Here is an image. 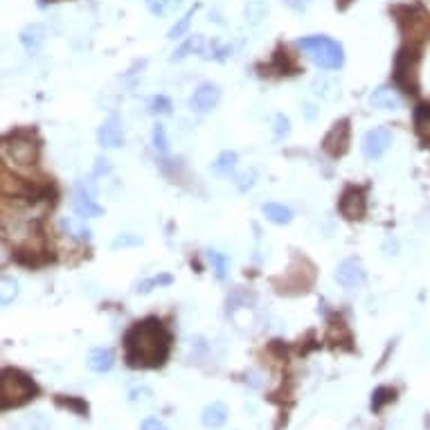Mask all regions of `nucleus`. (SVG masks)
Instances as JSON below:
<instances>
[{"label":"nucleus","instance_id":"e433bc0d","mask_svg":"<svg viewBox=\"0 0 430 430\" xmlns=\"http://www.w3.org/2000/svg\"><path fill=\"white\" fill-rule=\"evenodd\" d=\"M286 5L295 12H304L309 7V0H286Z\"/></svg>","mask_w":430,"mask_h":430},{"label":"nucleus","instance_id":"ddd939ff","mask_svg":"<svg viewBox=\"0 0 430 430\" xmlns=\"http://www.w3.org/2000/svg\"><path fill=\"white\" fill-rule=\"evenodd\" d=\"M370 106L378 111H399L403 106V100L396 88L392 86H378L370 95Z\"/></svg>","mask_w":430,"mask_h":430},{"label":"nucleus","instance_id":"423d86ee","mask_svg":"<svg viewBox=\"0 0 430 430\" xmlns=\"http://www.w3.org/2000/svg\"><path fill=\"white\" fill-rule=\"evenodd\" d=\"M392 147V131L387 126H376L370 128L367 133L363 135L361 149L363 156L367 160H378L385 156V151Z\"/></svg>","mask_w":430,"mask_h":430},{"label":"nucleus","instance_id":"bb28decb","mask_svg":"<svg viewBox=\"0 0 430 430\" xmlns=\"http://www.w3.org/2000/svg\"><path fill=\"white\" fill-rule=\"evenodd\" d=\"M266 14H269V5L264 0H253V3L246 5V21L250 25H259L266 19Z\"/></svg>","mask_w":430,"mask_h":430},{"label":"nucleus","instance_id":"6ab92c4d","mask_svg":"<svg viewBox=\"0 0 430 430\" xmlns=\"http://www.w3.org/2000/svg\"><path fill=\"white\" fill-rule=\"evenodd\" d=\"M313 95L324 102H334L340 95V84L331 77H318L313 79Z\"/></svg>","mask_w":430,"mask_h":430},{"label":"nucleus","instance_id":"4be33fe9","mask_svg":"<svg viewBox=\"0 0 430 430\" xmlns=\"http://www.w3.org/2000/svg\"><path fill=\"white\" fill-rule=\"evenodd\" d=\"M147 3V10L158 16V19H165V16H172L178 7L183 5V0H144Z\"/></svg>","mask_w":430,"mask_h":430},{"label":"nucleus","instance_id":"412c9836","mask_svg":"<svg viewBox=\"0 0 430 430\" xmlns=\"http://www.w3.org/2000/svg\"><path fill=\"white\" fill-rule=\"evenodd\" d=\"M201 10V5H194V7H190L188 12H185L181 19H178L176 23H174V27L169 30V34H167V38H172V41H176V38H183L185 34H188L190 32V25H192V19L194 16H196V12Z\"/></svg>","mask_w":430,"mask_h":430},{"label":"nucleus","instance_id":"c756f323","mask_svg":"<svg viewBox=\"0 0 430 430\" xmlns=\"http://www.w3.org/2000/svg\"><path fill=\"white\" fill-rule=\"evenodd\" d=\"M151 140H153V147L160 153H169V135H167V128L165 124H153V131H151Z\"/></svg>","mask_w":430,"mask_h":430},{"label":"nucleus","instance_id":"9d476101","mask_svg":"<svg viewBox=\"0 0 430 430\" xmlns=\"http://www.w3.org/2000/svg\"><path fill=\"white\" fill-rule=\"evenodd\" d=\"M415 52L410 50H401L399 56H396V63H394V81L396 86L405 88L408 93H415V81H410V75H415L417 72V63H415Z\"/></svg>","mask_w":430,"mask_h":430},{"label":"nucleus","instance_id":"f3484780","mask_svg":"<svg viewBox=\"0 0 430 430\" xmlns=\"http://www.w3.org/2000/svg\"><path fill=\"white\" fill-rule=\"evenodd\" d=\"M61 228H63V232L68 234V237L77 239L81 243H88L93 239V230L86 225V218H70V216H66V218H61Z\"/></svg>","mask_w":430,"mask_h":430},{"label":"nucleus","instance_id":"2eb2a0df","mask_svg":"<svg viewBox=\"0 0 430 430\" xmlns=\"http://www.w3.org/2000/svg\"><path fill=\"white\" fill-rule=\"evenodd\" d=\"M21 45L25 47L27 54H36L41 50V45L45 43V27L38 25V23H32L25 30L21 32Z\"/></svg>","mask_w":430,"mask_h":430},{"label":"nucleus","instance_id":"dca6fc26","mask_svg":"<svg viewBox=\"0 0 430 430\" xmlns=\"http://www.w3.org/2000/svg\"><path fill=\"white\" fill-rule=\"evenodd\" d=\"M88 367L97 374H104V372H109L113 365H115V354L109 347H95V350L88 354Z\"/></svg>","mask_w":430,"mask_h":430},{"label":"nucleus","instance_id":"1a4fd4ad","mask_svg":"<svg viewBox=\"0 0 430 430\" xmlns=\"http://www.w3.org/2000/svg\"><path fill=\"white\" fill-rule=\"evenodd\" d=\"M218 102H221V91H218V86L212 84V81H205V84H201L196 91H194L192 100H190V109L194 113H210L212 109H216Z\"/></svg>","mask_w":430,"mask_h":430},{"label":"nucleus","instance_id":"c85d7f7f","mask_svg":"<svg viewBox=\"0 0 430 430\" xmlns=\"http://www.w3.org/2000/svg\"><path fill=\"white\" fill-rule=\"evenodd\" d=\"M144 239L140 234H133V232H124V234H117L115 239L111 241V248L113 250H124V248H135V246H142Z\"/></svg>","mask_w":430,"mask_h":430},{"label":"nucleus","instance_id":"0eeeda50","mask_svg":"<svg viewBox=\"0 0 430 430\" xmlns=\"http://www.w3.org/2000/svg\"><path fill=\"white\" fill-rule=\"evenodd\" d=\"M5 151L10 153L14 162L19 165H34L36 156H38V147L32 142V137H27L25 133H16L12 137L5 140Z\"/></svg>","mask_w":430,"mask_h":430},{"label":"nucleus","instance_id":"f03ea898","mask_svg":"<svg viewBox=\"0 0 430 430\" xmlns=\"http://www.w3.org/2000/svg\"><path fill=\"white\" fill-rule=\"evenodd\" d=\"M297 47L311 56V61L322 70H338L345 63V50L336 38L324 34L302 36L297 41Z\"/></svg>","mask_w":430,"mask_h":430},{"label":"nucleus","instance_id":"f704fd0d","mask_svg":"<svg viewBox=\"0 0 430 430\" xmlns=\"http://www.w3.org/2000/svg\"><path fill=\"white\" fill-rule=\"evenodd\" d=\"M255 178H257V172H255V169H250V172H243V174L239 176V181H241V183H237L239 192H248L250 188H253V185H255Z\"/></svg>","mask_w":430,"mask_h":430},{"label":"nucleus","instance_id":"cd10ccee","mask_svg":"<svg viewBox=\"0 0 430 430\" xmlns=\"http://www.w3.org/2000/svg\"><path fill=\"white\" fill-rule=\"evenodd\" d=\"M172 282H174L172 275H167V273L156 275V278H149V280H144V282L137 284V293L147 295V293H151L153 288H158V286H169Z\"/></svg>","mask_w":430,"mask_h":430},{"label":"nucleus","instance_id":"20e7f679","mask_svg":"<svg viewBox=\"0 0 430 430\" xmlns=\"http://www.w3.org/2000/svg\"><path fill=\"white\" fill-rule=\"evenodd\" d=\"M72 207L79 218H97L104 214V207L95 199V185L79 181L75 185V199H72Z\"/></svg>","mask_w":430,"mask_h":430},{"label":"nucleus","instance_id":"72a5a7b5","mask_svg":"<svg viewBox=\"0 0 430 430\" xmlns=\"http://www.w3.org/2000/svg\"><path fill=\"white\" fill-rule=\"evenodd\" d=\"M128 401L131 403H151L153 394H151V390H147V387H140V390L128 392Z\"/></svg>","mask_w":430,"mask_h":430},{"label":"nucleus","instance_id":"2f4dec72","mask_svg":"<svg viewBox=\"0 0 430 430\" xmlns=\"http://www.w3.org/2000/svg\"><path fill=\"white\" fill-rule=\"evenodd\" d=\"M149 109L153 115H169L172 113V100L167 95H156L149 104Z\"/></svg>","mask_w":430,"mask_h":430},{"label":"nucleus","instance_id":"4468645a","mask_svg":"<svg viewBox=\"0 0 430 430\" xmlns=\"http://www.w3.org/2000/svg\"><path fill=\"white\" fill-rule=\"evenodd\" d=\"M228 405H225L223 401H212L210 405H205V410H203V415H201V421H203V426L205 428H221L225 421H228Z\"/></svg>","mask_w":430,"mask_h":430},{"label":"nucleus","instance_id":"9b49d317","mask_svg":"<svg viewBox=\"0 0 430 430\" xmlns=\"http://www.w3.org/2000/svg\"><path fill=\"white\" fill-rule=\"evenodd\" d=\"M97 142L104 149H120L124 144V131H122V120L117 115H109L97 128Z\"/></svg>","mask_w":430,"mask_h":430},{"label":"nucleus","instance_id":"393cba45","mask_svg":"<svg viewBox=\"0 0 430 430\" xmlns=\"http://www.w3.org/2000/svg\"><path fill=\"white\" fill-rule=\"evenodd\" d=\"M207 259L210 264H212V271L218 280H225L228 278V271H230V257L225 253H218V250H207Z\"/></svg>","mask_w":430,"mask_h":430},{"label":"nucleus","instance_id":"39448f33","mask_svg":"<svg viewBox=\"0 0 430 430\" xmlns=\"http://www.w3.org/2000/svg\"><path fill=\"white\" fill-rule=\"evenodd\" d=\"M334 278L345 291H354V288H361L365 284V280H367V271H365V266L359 257H347L338 264Z\"/></svg>","mask_w":430,"mask_h":430},{"label":"nucleus","instance_id":"5701e85b","mask_svg":"<svg viewBox=\"0 0 430 430\" xmlns=\"http://www.w3.org/2000/svg\"><path fill=\"white\" fill-rule=\"evenodd\" d=\"M16 297H19V280L12 278V275H3V280H0V304L10 306Z\"/></svg>","mask_w":430,"mask_h":430},{"label":"nucleus","instance_id":"473e14b6","mask_svg":"<svg viewBox=\"0 0 430 430\" xmlns=\"http://www.w3.org/2000/svg\"><path fill=\"white\" fill-rule=\"evenodd\" d=\"M273 124H275L273 131H275V137H278V140H282V137H286L291 133V122L284 113H278V115H275Z\"/></svg>","mask_w":430,"mask_h":430},{"label":"nucleus","instance_id":"b1692460","mask_svg":"<svg viewBox=\"0 0 430 430\" xmlns=\"http://www.w3.org/2000/svg\"><path fill=\"white\" fill-rule=\"evenodd\" d=\"M203 47H205V38L199 36V34H194V36H190V38L185 41V43L172 54V61H183L185 56H190V54H194V52H203Z\"/></svg>","mask_w":430,"mask_h":430},{"label":"nucleus","instance_id":"a211bd4d","mask_svg":"<svg viewBox=\"0 0 430 430\" xmlns=\"http://www.w3.org/2000/svg\"><path fill=\"white\" fill-rule=\"evenodd\" d=\"M262 212L266 216V221H271L275 225H288L293 221V210L282 205V203H264Z\"/></svg>","mask_w":430,"mask_h":430},{"label":"nucleus","instance_id":"f8f14e48","mask_svg":"<svg viewBox=\"0 0 430 430\" xmlns=\"http://www.w3.org/2000/svg\"><path fill=\"white\" fill-rule=\"evenodd\" d=\"M347 144H350V122L347 120H340L336 122L334 126H331V131L327 133V137H324L322 147L324 151L329 153V156H343V153L347 151Z\"/></svg>","mask_w":430,"mask_h":430},{"label":"nucleus","instance_id":"6e6552de","mask_svg":"<svg viewBox=\"0 0 430 430\" xmlns=\"http://www.w3.org/2000/svg\"><path fill=\"white\" fill-rule=\"evenodd\" d=\"M338 210L340 214L350 221H359L365 216V210H367V201H365V194L359 188H347L343 192V196L338 201Z\"/></svg>","mask_w":430,"mask_h":430},{"label":"nucleus","instance_id":"aec40b11","mask_svg":"<svg viewBox=\"0 0 430 430\" xmlns=\"http://www.w3.org/2000/svg\"><path fill=\"white\" fill-rule=\"evenodd\" d=\"M237 162H239L237 151L225 149V151L218 153L216 160L212 162V172L218 174V176H230L234 172V167H237Z\"/></svg>","mask_w":430,"mask_h":430},{"label":"nucleus","instance_id":"7c9ffc66","mask_svg":"<svg viewBox=\"0 0 430 430\" xmlns=\"http://www.w3.org/2000/svg\"><path fill=\"white\" fill-rule=\"evenodd\" d=\"M390 401H394V390H390V387H376L374 394H372V410L378 412L383 408V403Z\"/></svg>","mask_w":430,"mask_h":430},{"label":"nucleus","instance_id":"c9c22d12","mask_svg":"<svg viewBox=\"0 0 430 430\" xmlns=\"http://www.w3.org/2000/svg\"><path fill=\"white\" fill-rule=\"evenodd\" d=\"M140 430H169L165 424H162L160 419H156V417H147L142 421V426H140Z\"/></svg>","mask_w":430,"mask_h":430},{"label":"nucleus","instance_id":"f257e3e1","mask_svg":"<svg viewBox=\"0 0 430 430\" xmlns=\"http://www.w3.org/2000/svg\"><path fill=\"white\" fill-rule=\"evenodd\" d=\"M172 350V334L158 318L135 322L124 336V356L131 367H160Z\"/></svg>","mask_w":430,"mask_h":430},{"label":"nucleus","instance_id":"7ed1b4c3","mask_svg":"<svg viewBox=\"0 0 430 430\" xmlns=\"http://www.w3.org/2000/svg\"><path fill=\"white\" fill-rule=\"evenodd\" d=\"M36 392L38 387L27 374L12 367L3 370V410L19 408V405L34 399Z\"/></svg>","mask_w":430,"mask_h":430},{"label":"nucleus","instance_id":"a878e982","mask_svg":"<svg viewBox=\"0 0 430 430\" xmlns=\"http://www.w3.org/2000/svg\"><path fill=\"white\" fill-rule=\"evenodd\" d=\"M415 126L417 133L421 135V140L430 142V106L428 104H419L415 111Z\"/></svg>","mask_w":430,"mask_h":430}]
</instances>
